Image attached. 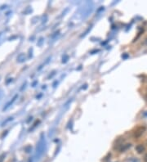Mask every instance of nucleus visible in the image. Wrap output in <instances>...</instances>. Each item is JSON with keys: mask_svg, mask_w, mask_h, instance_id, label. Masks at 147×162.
<instances>
[{"mask_svg": "<svg viewBox=\"0 0 147 162\" xmlns=\"http://www.w3.org/2000/svg\"><path fill=\"white\" fill-rule=\"evenodd\" d=\"M126 162H140V161L137 157H129L126 160Z\"/></svg>", "mask_w": 147, "mask_h": 162, "instance_id": "nucleus-3", "label": "nucleus"}, {"mask_svg": "<svg viewBox=\"0 0 147 162\" xmlns=\"http://www.w3.org/2000/svg\"><path fill=\"white\" fill-rule=\"evenodd\" d=\"M136 150H137V152H138L139 154H141V153L144 152V151H145V147H144L143 145H141V144L137 145V147H136Z\"/></svg>", "mask_w": 147, "mask_h": 162, "instance_id": "nucleus-2", "label": "nucleus"}, {"mask_svg": "<svg viewBox=\"0 0 147 162\" xmlns=\"http://www.w3.org/2000/svg\"><path fill=\"white\" fill-rule=\"evenodd\" d=\"M144 161L147 162V154L144 156Z\"/></svg>", "mask_w": 147, "mask_h": 162, "instance_id": "nucleus-4", "label": "nucleus"}, {"mask_svg": "<svg viewBox=\"0 0 147 162\" xmlns=\"http://www.w3.org/2000/svg\"><path fill=\"white\" fill-rule=\"evenodd\" d=\"M146 128L145 127V126H139V127H137V129H135V131H134V137L136 138V139H138V138H140V136L143 134L144 133L146 132Z\"/></svg>", "mask_w": 147, "mask_h": 162, "instance_id": "nucleus-1", "label": "nucleus"}]
</instances>
